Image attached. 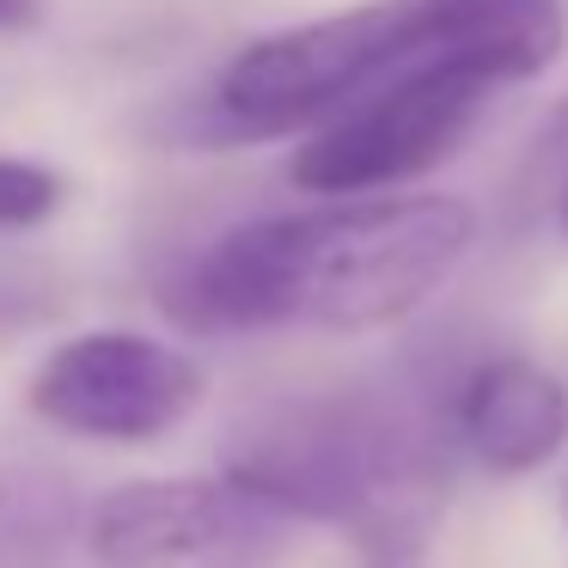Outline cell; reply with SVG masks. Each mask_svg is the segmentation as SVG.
Wrapping results in <instances>:
<instances>
[{
    "mask_svg": "<svg viewBox=\"0 0 568 568\" xmlns=\"http://www.w3.org/2000/svg\"><path fill=\"white\" fill-rule=\"evenodd\" d=\"M477 239L483 214L440 190L312 196L209 239L160 282V312L202 336L392 331L465 270Z\"/></svg>",
    "mask_w": 568,
    "mask_h": 568,
    "instance_id": "obj_1",
    "label": "cell"
},
{
    "mask_svg": "<svg viewBox=\"0 0 568 568\" xmlns=\"http://www.w3.org/2000/svg\"><path fill=\"white\" fill-rule=\"evenodd\" d=\"M245 489L287 519L343 531L373 562H404L446 514V453L404 404L373 392H324L275 404L226 453Z\"/></svg>",
    "mask_w": 568,
    "mask_h": 568,
    "instance_id": "obj_2",
    "label": "cell"
},
{
    "mask_svg": "<svg viewBox=\"0 0 568 568\" xmlns=\"http://www.w3.org/2000/svg\"><path fill=\"white\" fill-rule=\"evenodd\" d=\"M440 50L434 0H355L343 13L251 38L196 104L202 141H287Z\"/></svg>",
    "mask_w": 568,
    "mask_h": 568,
    "instance_id": "obj_3",
    "label": "cell"
},
{
    "mask_svg": "<svg viewBox=\"0 0 568 568\" xmlns=\"http://www.w3.org/2000/svg\"><path fill=\"white\" fill-rule=\"evenodd\" d=\"M495 80L458 55H422L300 135L287 178L306 196H385L446 165L489 111Z\"/></svg>",
    "mask_w": 568,
    "mask_h": 568,
    "instance_id": "obj_4",
    "label": "cell"
},
{
    "mask_svg": "<svg viewBox=\"0 0 568 568\" xmlns=\"http://www.w3.org/2000/svg\"><path fill=\"white\" fill-rule=\"evenodd\" d=\"M209 397V367L148 331H74L31 367L26 409L43 428L92 446H153Z\"/></svg>",
    "mask_w": 568,
    "mask_h": 568,
    "instance_id": "obj_5",
    "label": "cell"
},
{
    "mask_svg": "<svg viewBox=\"0 0 568 568\" xmlns=\"http://www.w3.org/2000/svg\"><path fill=\"white\" fill-rule=\"evenodd\" d=\"M294 519L257 489L221 477L116 483L87 514V550L99 568H270Z\"/></svg>",
    "mask_w": 568,
    "mask_h": 568,
    "instance_id": "obj_6",
    "label": "cell"
},
{
    "mask_svg": "<svg viewBox=\"0 0 568 568\" xmlns=\"http://www.w3.org/2000/svg\"><path fill=\"white\" fill-rule=\"evenodd\" d=\"M446 434L489 477H531L568 446V385L531 355H483L453 379Z\"/></svg>",
    "mask_w": 568,
    "mask_h": 568,
    "instance_id": "obj_7",
    "label": "cell"
},
{
    "mask_svg": "<svg viewBox=\"0 0 568 568\" xmlns=\"http://www.w3.org/2000/svg\"><path fill=\"white\" fill-rule=\"evenodd\" d=\"M440 13V50L483 68L495 87H519L556 68L568 50V7L562 0H434Z\"/></svg>",
    "mask_w": 568,
    "mask_h": 568,
    "instance_id": "obj_8",
    "label": "cell"
},
{
    "mask_svg": "<svg viewBox=\"0 0 568 568\" xmlns=\"http://www.w3.org/2000/svg\"><path fill=\"white\" fill-rule=\"evenodd\" d=\"M68 202V178L38 160H13L0 153V233H31V226L55 221Z\"/></svg>",
    "mask_w": 568,
    "mask_h": 568,
    "instance_id": "obj_9",
    "label": "cell"
},
{
    "mask_svg": "<svg viewBox=\"0 0 568 568\" xmlns=\"http://www.w3.org/2000/svg\"><path fill=\"white\" fill-rule=\"evenodd\" d=\"M62 312V275L43 263H0V336L50 324Z\"/></svg>",
    "mask_w": 568,
    "mask_h": 568,
    "instance_id": "obj_10",
    "label": "cell"
},
{
    "mask_svg": "<svg viewBox=\"0 0 568 568\" xmlns=\"http://www.w3.org/2000/svg\"><path fill=\"white\" fill-rule=\"evenodd\" d=\"M526 184H544V190H562V184H568V104H562V111H550L544 135L531 141V153H526Z\"/></svg>",
    "mask_w": 568,
    "mask_h": 568,
    "instance_id": "obj_11",
    "label": "cell"
},
{
    "mask_svg": "<svg viewBox=\"0 0 568 568\" xmlns=\"http://www.w3.org/2000/svg\"><path fill=\"white\" fill-rule=\"evenodd\" d=\"M43 19V0H0V38H13V31H31Z\"/></svg>",
    "mask_w": 568,
    "mask_h": 568,
    "instance_id": "obj_12",
    "label": "cell"
},
{
    "mask_svg": "<svg viewBox=\"0 0 568 568\" xmlns=\"http://www.w3.org/2000/svg\"><path fill=\"white\" fill-rule=\"evenodd\" d=\"M556 209H562V233H568V184L556 190Z\"/></svg>",
    "mask_w": 568,
    "mask_h": 568,
    "instance_id": "obj_13",
    "label": "cell"
},
{
    "mask_svg": "<svg viewBox=\"0 0 568 568\" xmlns=\"http://www.w3.org/2000/svg\"><path fill=\"white\" fill-rule=\"evenodd\" d=\"M367 568H397V562H367Z\"/></svg>",
    "mask_w": 568,
    "mask_h": 568,
    "instance_id": "obj_14",
    "label": "cell"
},
{
    "mask_svg": "<svg viewBox=\"0 0 568 568\" xmlns=\"http://www.w3.org/2000/svg\"><path fill=\"white\" fill-rule=\"evenodd\" d=\"M562 519H568V495H562Z\"/></svg>",
    "mask_w": 568,
    "mask_h": 568,
    "instance_id": "obj_15",
    "label": "cell"
}]
</instances>
